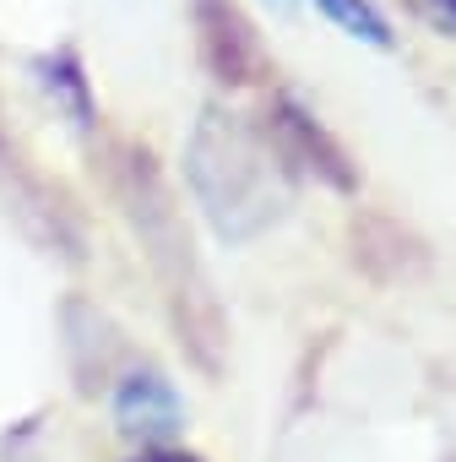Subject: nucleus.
Here are the masks:
<instances>
[{"label": "nucleus", "mask_w": 456, "mask_h": 462, "mask_svg": "<svg viewBox=\"0 0 456 462\" xmlns=\"http://www.w3.org/2000/svg\"><path fill=\"white\" fill-rule=\"evenodd\" d=\"M185 185L212 235L223 245H245L288 212L294 169L267 136V125L256 131L228 109H206L185 142Z\"/></svg>", "instance_id": "nucleus-1"}, {"label": "nucleus", "mask_w": 456, "mask_h": 462, "mask_svg": "<svg viewBox=\"0 0 456 462\" xmlns=\"http://www.w3.org/2000/svg\"><path fill=\"white\" fill-rule=\"evenodd\" d=\"M114 196H120L125 223L136 228L147 262L163 278V294H169V316H174L179 343L196 354V365L212 370L217 365V343H223L217 305H212V289H206L201 262L190 251V235H185V217L174 207V190L163 185V174L152 169V158L141 147H120V158H114Z\"/></svg>", "instance_id": "nucleus-2"}, {"label": "nucleus", "mask_w": 456, "mask_h": 462, "mask_svg": "<svg viewBox=\"0 0 456 462\" xmlns=\"http://www.w3.org/2000/svg\"><path fill=\"white\" fill-rule=\"evenodd\" d=\"M190 23H196V50L201 66L228 82V88H256L272 77V55L256 33V23L234 6V0H190Z\"/></svg>", "instance_id": "nucleus-3"}, {"label": "nucleus", "mask_w": 456, "mask_h": 462, "mask_svg": "<svg viewBox=\"0 0 456 462\" xmlns=\"http://www.w3.org/2000/svg\"><path fill=\"white\" fill-rule=\"evenodd\" d=\"M267 136L278 142V152L288 158V169H305V174L326 180L332 190H353V185H359V169L348 163L342 142H337L305 104L278 98V104L267 109Z\"/></svg>", "instance_id": "nucleus-4"}, {"label": "nucleus", "mask_w": 456, "mask_h": 462, "mask_svg": "<svg viewBox=\"0 0 456 462\" xmlns=\"http://www.w3.org/2000/svg\"><path fill=\"white\" fill-rule=\"evenodd\" d=\"M114 424L136 446H169L185 424V408L158 370H125L114 386Z\"/></svg>", "instance_id": "nucleus-5"}, {"label": "nucleus", "mask_w": 456, "mask_h": 462, "mask_svg": "<svg viewBox=\"0 0 456 462\" xmlns=\"http://www.w3.org/2000/svg\"><path fill=\"white\" fill-rule=\"evenodd\" d=\"M315 12L332 17V23H337L348 39H359V44H375V50L391 44V23L380 17L375 0H315Z\"/></svg>", "instance_id": "nucleus-6"}, {"label": "nucleus", "mask_w": 456, "mask_h": 462, "mask_svg": "<svg viewBox=\"0 0 456 462\" xmlns=\"http://www.w3.org/2000/svg\"><path fill=\"white\" fill-rule=\"evenodd\" d=\"M131 462H206V457H196V451H185V446L169 440V446H141Z\"/></svg>", "instance_id": "nucleus-7"}, {"label": "nucleus", "mask_w": 456, "mask_h": 462, "mask_svg": "<svg viewBox=\"0 0 456 462\" xmlns=\"http://www.w3.org/2000/svg\"><path fill=\"white\" fill-rule=\"evenodd\" d=\"M429 6H434V12H445V17L456 23V0H429Z\"/></svg>", "instance_id": "nucleus-8"}, {"label": "nucleus", "mask_w": 456, "mask_h": 462, "mask_svg": "<svg viewBox=\"0 0 456 462\" xmlns=\"http://www.w3.org/2000/svg\"><path fill=\"white\" fill-rule=\"evenodd\" d=\"M278 6H288V0H278Z\"/></svg>", "instance_id": "nucleus-9"}]
</instances>
